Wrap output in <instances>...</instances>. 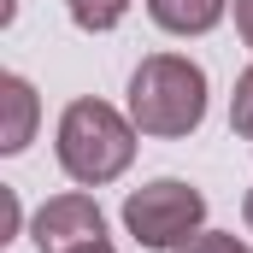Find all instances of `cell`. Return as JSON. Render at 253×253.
Returning <instances> with one entry per match:
<instances>
[{
    "instance_id": "277c9868",
    "label": "cell",
    "mask_w": 253,
    "mask_h": 253,
    "mask_svg": "<svg viewBox=\"0 0 253 253\" xmlns=\"http://www.w3.org/2000/svg\"><path fill=\"white\" fill-rule=\"evenodd\" d=\"M30 242L42 253H71V248H83V242H106V212L94 206V194H83V189L53 194V200L36 206Z\"/></svg>"
},
{
    "instance_id": "3957f363",
    "label": "cell",
    "mask_w": 253,
    "mask_h": 253,
    "mask_svg": "<svg viewBox=\"0 0 253 253\" xmlns=\"http://www.w3.org/2000/svg\"><path fill=\"white\" fill-rule=\"evenodd\" d=\"M200 224H206V194L183 177H153L124 194V230L135 236V248L177 253L189 236H200Z\"/></svg>"
},
{
    "instance_id": "9c48e42d",
    "label": "cell",
    "mask_w": 253,
    "mask_h": 253,
    "mask_svg": "<svg viewBox=\"0 0 253 253\" xmlns=\"http://www.w3.org/2000/svg\"><path fill=\"white\" fill-rule=\"evenodd\" d=\"M177 253H253L242 236H224V230H200V236H189Z\"/></svg>"
},
{
    "instance_id": "52a82bcc",
    "label": "cell",
    "mask_w": 253,
    "mask_h": 253,
    "mask_svg": "<svg viewBox=\"0 0 253 253\" xmlns=\"http://www.w3.org/2000/svg\"><path fill=\"white\" fill-rule=\"evenodd\" d=\"M65 12H71V24H77L83 36H106V30L124 24L129 0H65Z\"/></svg>"
},
{
    "instance_id": "7c38bea8",
    "label": "cell",
    "mask_w": 253,
    "mask_h": 253,
    "mask_svg": "<svg viewBox=\"0 0 253 253\" xmlns=\"http://www.w3.org/2000/svg\"><path fill=\"white\" fill-rule=\"evenodd\" d=\"M242 218H248V230H253V189H248V200H242Z\"/></svg>"
},
{
    "instance_id": "ba28073f",
    "label": "cell",
    "mask_w": 253,
    "mask_h": 253,
    "mask_svg": "<svg viewBox=\"0 0 253 253\" xmlns=\"http://www.w3.org/2000/svg\"><path fill=\"white\" fill-rule=\"evenodd\" d=\"M230 129H236V135H253V65L236 77V94H230Z\"/></svg>"
},
{
    "instance_id": "6da1fadb",
    "label": "cell",
    "mask_w": 253,
    "mask_h": 253,
    "mask_svg": "<svg viewBox=\"0 0 253 253\" xmlns=\"http://www.w3.org/2000/svg\"><path fill=\"white\" fill-rule=\"evenodd\" d=\"M129 118L153 141H183L206 124V71L189 53H147L129 71Z\"/></svg>"
},
{
    "instance_id": "8fae6325",
    "label": "cell",
    "mask_w": 253,
    "mask_h": 253,
    "mask_svg": "<svg viewBox=\"0 0 253 253\" xmlns=\"http://www.w3.org/2000/svg\"><path fill=\"white\" fill-rule=\"evenodd\" d=\"M71 253H118L112 242H83V248H71Z\"/></svg>"
},
{
    "instance_id": "5b68a950",
    "label": "cell",
    "mask_w": 253,
    "mask_h": 253,
    "mask_svg": "<svg viewBox=\"0 0 253 253\" xmlns=\"http://www.w3.org/2000/svg\"><path fill=\"white\" fill-rule=\"evenodd\" d=\"M36 118H42V100H36L30 77L6 71L0 77V153H24L36 141Z\"/></svg>"
},
{
    "instance_id": "30bf717a",
    "label": "cell",
    "mask_w": 253,
    "mask_h": 253,
    "mask_svg": "<svg viewBox=\"0 0 253 253\" xmlns=\"http://www.w3.org/2000/svg\"><path fill=\"white\" fill-rule=\"evenodd\" d=\"M236 36L253 47V0H236Z\"/></svg>"
},
{
    "instance_id": "7a4b0ae2",
    "label": "cell",
    "mask_w": 253,
    "mask_h": 253,
    "mask_svg": "<svg viewBox=\"0 0 253 253\" xmlns=\"http://www.w3.org/2000/svg\"><path fill=\"white\" fill-rule=\"evenodd\" d=\"M135 118L106 106V100H71L59 118V171L77 189H100V183H118L135 159Z\"/></svg>"
},
{
    "instance_id": "8992f818",
    "label": "cell",
    "mask_w": 253,
    "mask_h": 253,
    "mask_svg": "<svg viewBox=\"0 0 253 253\" xmlns=\"http://www.w3.org/2000/svg\"><path fill=\"white\" fill-rule=\"evenodd\" d=\"M224 12H230V0H147V18L165 36H206V30H218Z\"/></svg>"
}]
</instances>
